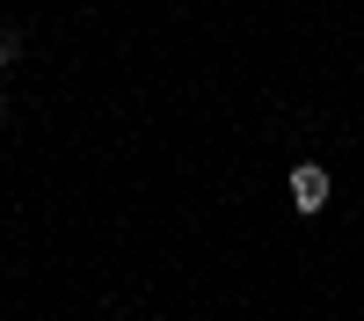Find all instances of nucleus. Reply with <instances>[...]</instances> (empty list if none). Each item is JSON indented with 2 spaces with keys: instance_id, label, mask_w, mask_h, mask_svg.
Wrapping results in <instances>:
<instances>
[{
  "instance_id": "1",
  "label": "nucleus",
  "mask_w": 364,
  "mask_h": 321,
  "mask_svg": "<svg viewBox=\"0 0 364 321\" xmlns=\"http://www.w3.org/2000/svg\"><path fill=\"white\" fill-rule=\"evenodd\" d=\"M291 204H299V212H321V204H328V175L321 168H291Z\"/></svg>"
},
{
  "instance_id": "2",
  "label": "nucleus",
  "mask_w": 364,
  "mask_h": 321,
  "mask_svg": "<svg viewBox=\"0 0 364 321\" xmlns=\"http://www.w3.org/2000/svg\"><path fill=\"white\" fill-rule=\"evenodd\" d=\"M15 51H22V37H0V66H8V58H15Z\"/></svg>"
},
{
  "instance_id": "3",
  "label": "nucleus",
  "mask_w": 364,
  "mask_h": 321,
  "mask_svg": "<svg viewBox=\"0 0 364 321\" xmlns=\"http://www.w3.org/2000/svg\"><path fill=\"white\" fill-rule=\"evenodd\" d=\"M0 117H8V110H0Z\"/></svg>"
}]
</instances>
